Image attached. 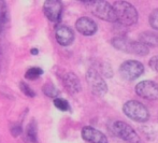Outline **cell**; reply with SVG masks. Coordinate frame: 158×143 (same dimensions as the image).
<instances>
[{
	"label": "cell",
	"mask_w": 158,
	"mask_h": 143,
	"mask_svg": "<svg viewBox=\"0 0 158 143\" xmlns=\"http://www.w3.org/2000/svg\"><path fill=\"white\" fill-rule=\"evenodd\" d=\"M135 93L148 100L158 99V84L153 81H142L135 86Z\"/></svg>",
	"instance_id": "cell-8"
},
{
	"label": "cell",
	"mask_w": 158,
	"mask_h": 143,
	"mask_svg": "<svg viewBox=\"0 0 158 143\" xmlns=\"http://www.w3.org/2000/svg\"><path fill=\"white\" fill-rule=\"evenodd\" d=\"M150 25L158 30V9H155L150 15Z\"/></svg>",
	"instance_id": "cell-21"
},
{
	"label": "cell",
	"mask_w": 158,
	"mask_h": 143,
	"mask_svg": "<svg viewBox=\"0 0 158 143\" xmlns=\"http://www.w3.org/2000/svg\"><path fill=\"white\" fill-rule=\"evenodd\" d=\"M148 65H150V67L153 69V70L158 72V55L151 58L150 61H148Z\"/></svg>",
	"instance_id": "cell-23"
},
{
	"label": "cell",
	"mask_w": 158,
	"mask_h": 143,
	"mask_svg": "<svg viewBox=\"0 0 158 143\" xmlns=\"http://www.w3.org/2000/svg\"><path fill=\"white\" fill-rule=\"evenodd\" d=\"M116 22L123 26H132L138 22V12L131 3L126 1H115L113 4Z\"/></svg>",
	"instance_id": "cell-1"
},
{
	"label": "cell",
	"mask_w": 158,
	"mask_h": 143,
	"mask_svg": "<svg viewBox=\"0 0 158 143\" xmlns=\"http://www.w3.org/2000/svg\"><path fill=\"white\" fill-rule=\"evenodd\" d=\"M43 93L45 94L48 97H51V98H58V95H59V90L55 87V85H53L52 83L44 84Z\"/></svg>",
	"instance_id": "cell-18"
},
{
	"label": "cell",
	"mask_w": 158,
	"mask_h": 143,
	"mask_svg": "<svg viewBox=\"0 0 158 143\" xmlns=\"http://www.w3.org/2000/svg\"><path fill=\"white\" fill-rule=\"evenodd\" d=\"M112 45L117 50L129 53V54L140 55V56H144V55L148 54V46L142 44L140 41H132V40H129L124 37H116L112 39Z\"/></svg>",
	"instance_id": "cell-2"
},
{
	"label": "cell",
	"mask_w": 158,
	"mask_h": 143,
	"mask_svg": "<svg viewBox=\"0 0 158 143\" xmlns=\"http://www.w3.org/2000/svg\"><path fill=\"white\" fill-rule=\"evenodd\" d=\"M88 10L95 15L99 17L100 19H103L106 22H116L115 13L113 10V6H111L109 2L97 0V1H88L85 2Z\"/></svg>",
	"instance_id": "cell-4"
},
{
	"label": "cell",
	"mask_w": 158,
	"mask_h": 143,
	"mask_svg": "<svg viewBox=\"0 0 158 143\" xmlns=\"http://www.w3.org/2000/svg\"><path fill=\"white\" fill-rule=\"evenodd\" d=\"M54 106L56 107L58 110L63 111V112H66V111H68L69 109H70L68 101H67L66 99H64V98H59V97L54 99Z\"/></svg>",
	"instance_id": "cell-19"
},
{
	"label": "cell",
	"mask_w": 158,
	"mask_h": 143,
	"mask_svg": "<svg viewBox=\"0 0 158 143\" xmlns=\"http://www.w3.org/2000/svg\"><path fill=\"white\" fill-rule=\"evenodd\" d=\"M43 12L48 21L56 23L61 17L63 4L58 0H48L43 4Z\"/></svg>",
	"instance_id": "cell-9"
},
{
	"label": "cell",
	"mask_w": 158,
	"mask_h": 143,
	"mask_svg": "<svg viewBox=\"0 0 158 143\" xmlns=\"http://www.w3.org/2000/svg\"><path fill=\"white\" fill-rule=\"evenodd\" d=\"M139 40L142 44L145 46H153L156 48L158 46V33L152 32V31H146V32H142L139 37Z\"/></svg>",
	"instance_id": "cell-14"
},
{
	"label": "cell",
	"mask_w": 158,
	"mask_h": 143,
	"mask_svg": "<svg viewBox=\"0 0 158 143\" xmlns=\"http://www.w3.org/2000/svg\"><path fill=\"white\" fill-rule=\"evenodd\" d=\"M123 112L125 113L127 117L130 120H135V122L139 123H145L150 118V113L148 110L140 103L137 100H129L123 106Z\"/></svg>",
	"instance_id": "cell-3"
},
{
	"label": "cell",
	"mask_w": 158,
	"mask_h": 143,
	"mask_svg": "<svg viewBox=\"0 0 158 143\" xmlns=\"http://www.w3.org/2000/svg\"><path fill=\"white\" fill-rule=\"evenodd\" d=\"M42 74H43V70H42L40 67H31V68H29L26 71L25 78L27 80L32 81V80H37L38 78L41 77Z\"/></svg>",
	"instance_id": "cell-17"
},
{
	"label": "cell",
	"mask_w": 158,
	"mask_h": 143,
	"mask_svg": "<svg viewBox=\"0 0 158 143\" xmlns=\"http://www.w3.org/2000/svg\"><path fill=\"white\" fill-rule=\"evenodd\" d=\"M86 81H87L88 85L95 95L103 96L108 91V86H106V81L95 69H89L86 72Z\"/></svg>",
	"instance_id": "cell-6"
},
{
	"label": "cell",
	"mask_w": 158,
	"mask_h": 143,
	"mask_svg": "<svg viewBox=\"0 0 158 143\" xmlns=\"http://www.w3.org/2000/svg\"><path fill=\"white\" fill-rule=\"evenodd\" d=\"M75 28L83 36H93L97 31V24L89 17H80L75 23Z\"/></svg>",
	"instance_id": "cell-12"
},
{
	"label": "cell",
	"mask_w": 158,
	"mask_h": 143,
	"mask_svg": "<svg viewBox=\"0 0 158 143\" xmlns=\"http://www.w3.org/2000/svg\"><path fill=\"white\" fill-rule=\"evenodd\" d=\"M19 88H21L22 93H23L25 96H27V97L32 98L35 96V90H33V89L28 85L27 83H25V82H21V83H19Z\"/></svg>",
	"instance_id": "cell-20"
},
{
	"label": "cell",
	"mask_w": 158,
	"mask_h": 143,
	"mask_svg": "<svg viewBox=\"0 0 158 143\" xmlns=\"http://www.w3.org/2000/svg\"><path fill=\"white\" fill-rule=\"evenodd\" d=\"M31 54H33V55H37L38 54V50H37V48H31Z\"/></svg>",
	"instance_id": "cell-24"
},
{
	"label": "cell",
	"mask_w": 158,
	"mask_h": 143,
	"mask_svg": "<svg viewBox=\"0 0 158 143\" xmlns=\"http://www.w3.org/2000/svg\"><path fill=\"white\" fill-rule=\"evenodd\" d=\"M26 136L31 143H38V126L35 120H31L26 129Z\"/></svg>",
	"instance_id": "cell-16"
},
{
	"label": "cell",
	"mask_w": 158,
	"mask_h": 143,
	"mask_svg": "<svg viewBox=\"0 0 158 143\" xmlns=\"http://www.w3.org/2000/svg\"><path fill=\"white\" fill-rule=\"evenodd\" d=\"M55 38L60 45L68 46L74 41V32L68 26L59 25L55 29Z\"/></svg>",
	"instance_id": "cell-10"
},
{
	"label": "cell",
	"mask_w": 158,
	"mask_h": 143,
	"mask_svg": "<svg viewBox=\"0 0 158 143\" xmlns=\"http://www.w3.org/2000/svg\"><path fill=\"white\" fill-rule=\"evenodd\" d=\"M11 135L13 136V137H19V135H22V132H23V127H22L21 124H17V123H15V124H13L12 126H11Z\"/></svg>",
	"instance_id": "cell-22"
},
{
	"label": "cell",
	"mask_w": 158,
	"mask_h": 143,
	"mask_svg": "<svg viewBox=\"0 0 158 143\" xmlns=\"http://www.w3.org/2000/svg\"><path fill=\"white\" fill-rule=\"evenodd\" d=\"M8 21H9L8 4L3 1H0V33L4 30Z\"/></svg>",
	"instance_id": "cell-15"
},
{
	"label": "cell",
	"mask_w": 158,
	"mask_h": 143,
	"mask_svg": "<svg viewBox=\"0 0 158 143\" xmlns=\"http://www.w3.org/2000/svg\"><path fill=\"white\" fill-rule=\"evenodd\" d=\"M82 138L85 141L89 143H108L106 137L101 132V131L95 129L94 127L86 126L82 129Z\"/></svg>",
	"instance_id": "cell-11"
},
{
	"label": "cell",
	"mask_w": 158,
	"mask_h": 143,
	"mask_svg": "<svg viewBox=\"0 0 158 143\" xmlns=\"http://www.w3.org/2000/svg\"><path fill=\"white\" fill-rule=\"evenodd\" d=\"M112 131L116 137L121 138L122 140L128 143H141L140 137L135 131V129L124 122L117 120L113 123Z\"/></svg>",
	"instance_id": "cell-5"
},
{
	"label": "cell",
	"mask_w": 158,
	"mask_h": 143,
	"mask_svg": "<svg viewBox=\"0 0 158 143\" xmlns=\"http://www.w3.org/2000/svg\"><path fill=\"white\" fill-rule=\"evenodd\" d=\"M144 67L137 60H127L119 67V73L127 81H133L143 73Z\"/></svg>",
	"instance_id": "cell-7"
},
{
	"label": "cell",
	"mask_w": 158,
	"mask_h": 143,
	"mask_svg": "<svg viewBox=\"0 0 158 143\" xmlns=\"http://www.w3.org/2000/svg\"><path fill=\"white\" fill-rule=\"evenodd\" d=\"M64 84L66 88L70 91L71 94H77L81 91V82L79 78L73 72H68L64 78Z\"/></svg>",
	"instance_id": "cell-13"
}]
</instances>
